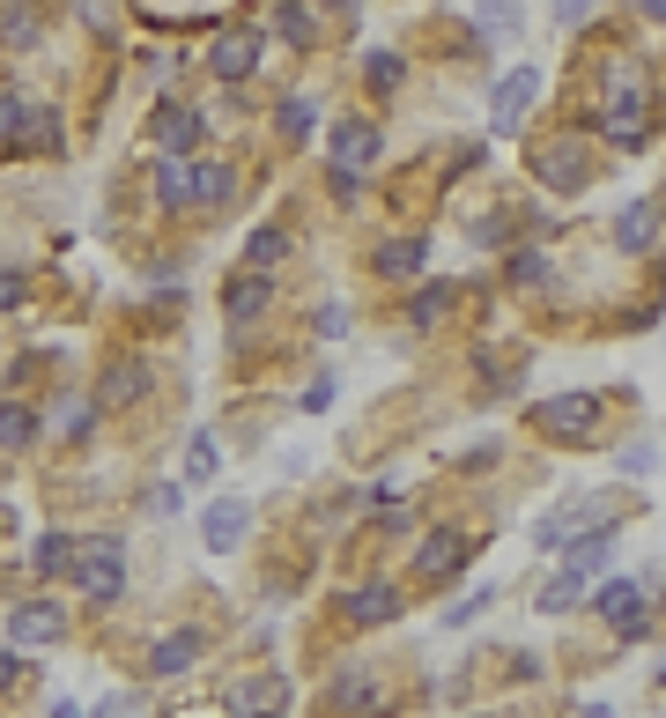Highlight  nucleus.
Returning a JSON list of instances; mask_svg holds the SVG:
<instances>
[{"label": "nucleus", "instance_id": "aec40b11", "mask_svg": "<svg viewBox=\"0 0 666 718\" xmlns=\"http://www.w3.org/2000/svg\"><path fill=\"white\" fill-rule=\"evenodd\" d=\"M274 126H282L289 141H311V134H319V104L311 97H282L274 104Z\"/></svg>", "mask_w": 666, "mask_h": 718}, {"label": "nucleus", "instance_id": "b1692460", "mask_svg": "<svg viewBox=\"0 0 666 718\" xmlns=\"http://www.w3.org/2000/svg\"><path fill=\"white\" fill-rule=\"evenodd\" d=\"M156 134H163V149H171V156H186L200 141V112H186V104H178V112H163V119H156Z\"/></svg>", "mask_w": 666, "mask_h": 718}, {"label": "nucleus", "instance_id": "473e14b6", "mask_svg": "<svg viewBox=\"0 0 666 718\" xmlns=\"http://www.w3.org/2000/svg\"><path fill=\"white\" fill-rule=\"evenodd\" d=\"M52 422H60V430H74V437H82V430H89V400H60V408H52Z\"/></svg>", "mask_w": 666, "mask_h": 718}, {"label": "nucleus", "instance_id": "a18cd8bd", "mask_svg": "<svg viewBox=\"0 0 666 718\" xmlns=\"http://www.w3.org/2000/svg\"><path fill=\"white\" fill-rule=\"evenodd\" d=\"M52 718H82V711H74V704H60V711H52Z\"/></svg>", "mask_w": 666, "mask_h": 718}, {"label": "nucleus", "instance_id": "423d86ee", "mask_svg": "<svg viewBox=\"0 0 666 718\" xmlns=\"http://www.w3.org/2000/svg\"><path fill=\"white\" fill-rule=\"evenodd\" d=\"M600 126H607V141H615V149L637 156V149H644V104H637V89H607V104H600Z\"/></svg>", "mask_w": 666, "mask_h": 718}, {"label": "nucleus", "instance_id": "20e7f679", "mask_svg": "<svg viewBox=\"0 0 666 718\" xmlns=\"http://www.w3.org/2000/svg\"><path fill=\"white\" fill-rule=\"evenodd\" d=\"M245 526H252V504H245V496H215V504L200 511V541L215 548V556H230V548L245 541Z\"/></svg>", "mask_w": 666, "mask_h": 718}, {"label": "nucleus", "instance_id": "393cba45", "mask_svg": "<svg viewBox=\"0 0 666 718\" xmlns=\"http://www.w3.org/2000/svg\"><path fill=\"white\" fill-rule=\"evenodd\" d=\"M578 600H585V578H578V570H563V578H556V585L541 593V615H570Z\"/></svg>", "mask_w": 666, "mask_h": 718}, {"label": "nucleus", "instance_id": "bb28decb", "mask_svg": "<svg viewBox=\"0 0 666 718\" xmlns=\"http://www.w3.org/2000/svg\"><path fill=\"white\" fill-rule=\"evenodd\" d=\"M274 30H282V38H289V45H311V8H304V0H282V15H274Z\"/></svg>", "mask_w": 666, "mask_h": 718}, {"label": "nucleus", "instance_id": "a19ab883", "mask_svg": "<svg viewBox=\"0 0 666 718\" xmlns=\"http://www.w3.org/2000/svg\"><path fill=\"white\" fill-rule=\"evenodd\" d=\"M592 15V0H556V23H585Z\"/></svg>", "mask_w": 666, "mask_h": 718}, {"label": "nucleus", "instance_id": "4be33fe9", "mask_svg": "<svg viewBox=\"0 0 666 718\" xmlns=\"http://www.w3.org/2000/svg\"><path fill=\"white\" fill-rule=\"evenodd\" d=\"M15 149H60V112L30 104V112H23V134H15Z\"/></svg>", "mask_w": 666, "mask_h": 718}, {"label": "nucleus", "instance_id": "7ed1b4c3", "mask_svg": "<svg viewBox=\"0 0 666 718\" xmlns=\"http://www.w3.org/2000/svg\"><path fill=\"white\" fill-rule=\"evenodd\" d=\"M533 97H541V67H511V75L496 82V97H489V126L496 134H518V119H526Z\"/></svg>", "mask_w": 666, "mask_h": 718}, {"label": "nucleus", "instance_id": "c03bdc74", "mask_svg": "<svg viewBox=\"0 0 666 718\" xmlns=\"http://www.w3.org/2000/svg\"><path fill=\"white\" fill-rule=\"evenodd\" d=\"M644 15H666V0H644Z\"/></svg>", "mask_w": 666, "mask_h": 718}, {"label": "nucleus", "instance_id": "4468645a", "mask_svg": "<svg viewBox=\"0 0 666 718\" xmlns=\"http://www.w3.org/2000/svg\"><path fill=\"white\" fill-rule=\"evenodd\" d=\"M141 393H148V371H141V363H112V371H104V386H97L104 408H134Z\"/></svg>", "mask_w": 666, "mask_h": 718}, {"label": "nucleus", "instance_id": "a211bd4d", "mask_svg": "<svg viewBox=\"0 0 666 718\" xmlns=\"http://www.w3.org/2000/svg\"><path fill=\"white\" fill-rule=\"evenodd\" d=\"M23 445H38V415L23 400H0V452H23Z\"/></svg>", "mask_w": 666, "mask_h": 718}, {"label": "nucleus", "instance_id": "cd10ccee", "mask_svg": "<svg viewBox=\"0 0 666 718\" xmlns=\"http://www.w3.org/2000/svg\"><path fill=\"white\" fill-rule=\"evenodd\" d=\"M230 186H237V178L222 171V163H193V200H208V208H215V200H230Z\"/></svg>", "mask_w": 666, "mask_h": 718}, {"label": "nucleus", "instance_id": "37998d69", "mask_svg": "<svg viewBox=\"0 0 666 718\" xmlns=\"http://www.w3.org/2000/svg\"><path fill=\"white\" fill-rule=\"evenodd\" d=\"M578 718H615V711H607V704H592V711H578Z\"/></svg>", "mask_w": 666, "mask_h": 718}, {"label": "nucleus", "instance_id": "39448f33", "mask_svg": "<svg viewBox=\"0 0 666 718\" xmlns=\"http://www.w3.org/2000/svg\"><path fill=\"white\" fill-rule=\"evenodd\" d=\"M467 556H474L467 534H430V541L415 548V578H422V585H444V578H459Z\"/></svg>", "mask_w": 666, "mask_h": 718}, {"label": "nucleus", "instance_id": "72a5a7b5", "mask_svg": "<svg viewBox=\"0 0 666 718\" xmlns=\"http://www.w3.org/2000/svg\"><path fill=\"white\" fill-rule=\"evenodd\" d=\"M511 282H518V289H526V282H548V260H541V252H518V260H511Z\"/></svg>", "mask_w": 666, "mask_h": 718}, {"label": "nucleus", "instance_id": "5701e85b", "mask_svg": "<svg viewBox=\"0 0 666 718\" xmlns=\"http://www.w3.org/2000/svg\"><path fill=\"white\" fill-rule=\"evenodd\" d=\"M156 193L171 200V208H186V200H193V163H186V156H163V163H156Z\"/></svg>", "mask_w": 666, "mask_h": 718}, {"label": "nucleus", "instance_id": "c85d7f7f", "mask_svg": "<svg viewBox=\"0 0 666 718\" xmlns=\"http://www.w3.org/2000/svg\"><path fill=\"white\" fill-rule=\"evenodd\" d=\"M245 260H252V267H274V260H289V237H282V230H252Z\"/></svg>", "mask_w": 666, "mask_h": 718}, {"label": "nucleus", "instance_id": "de8ad7c7", "mask_svg": "<svg viewBox=\"0 0 666 718\" xmlns=\"http://www.w3.org/2000/svg\"><path fill=\"white\" fill-rule=\"evenodd\" d=\"M245 718H274V711H245Z\"/></svg>", "mask_w": 666, "mask_h": 718}, {"label": "nucleus", "instance_id": "2eb2a0df", "mask_svg": "<svg viewBox=\"0 0 666 718\" xmlns=\"http://www.w3.org/2000/svg\"><path fill=\"white\" fill-rule=\"evenodd\" d=\"M422 260H430V245H422V237H393V245H378V274H385V282L422 274Z\"/></svg>", "mask_w": 666, "mask_h": 718}, {"label": "nucleus", "instance_id": "4c0bfd02", "mask_svg": "<svg viewBox=\"0 0 666 718\" xmlns=\"http://www.w3.org/2000/svg\"><path fill=\"white\" fill-rule=\"evenodd\" d=\"M482 23H489V30H511L518 8H511V0H482Z\"/></svg>", "mask_w": 666, "mask_h": 718}, {"label": "nucleus", "instance_id": "f8f14e48", "mask_svg": "<svg viewBox=\"0 0 666 718\" xmlns=\"http://www.w3.org/2000/svg\"><path fill=\"white\" fill-rule=\"evenodd\" d=\"M533 178L556 186V193H578V186H585V163H578V149H541L533 156Z\"/></svg>", "mask_w": 666, "mask_h": 718}, {"label": "nucleus", "instance_id": "e433bc0d", "mask_svg": "<svg viewBox=\"0 0 666 718\" xmlns=\"http://www.w3.org/2000/svg\"><path fill=\"white\" fill-rule=\"evenodd\" d=\"M30 297V282H23V274H15V267H8V274H0V312H15V304H23Z\"/></svg>", "mask_w": 666, "mask_h": 718}, {"label": "nucleus", "instance_id": "6ab92c4d", "mask_svg": "<svg viewBox=\"0 0 666 718\" xmlns=\"http://www.w3.org/2000/svg\"><path fill=\"white\" fill-rule=\"evenodd\" d=\"M74 556H82V548H74L67 534H45V541L30 548V570H38V578H67V570H74Z\"/></svg>", "mask_w": 666, "mask_h": 718}, {"label": "nucleus", "instance_id": "ea45409f", "mask_svg": "<svg viewBox=\"0 0 666 718\" xmlns=\"http://www.w3.org/2000/svg\"><path fill=\"white\" fill-rule=\"evenodd\" d=\"M326 400H334V378H311V393H304V415H319Z\"/></svg>", "mask_w": 666, "mask_h": 718}, {"label": "nucleus", "instance_id": "f03ea898", "mask_svg": "<svg viewBox=\"0 0 666 718\" xmlns=\"http://www.w3.org/2000/svg\"><path fill=\"white\" fill-rule=\"evenodd\" d=\"M592 608L615 622V637H622V644H637L644 630H652V622H644V585H637V578H607V585L592 593Z\"/></svg>", "mask_w": 666, "mask_h": 718}, {"label": "nucleus", "instance_id": "1a4fd4ad", "mask_svg": "<svg viewBox=\"0 0 666 718\" xmlns=\"http://www.w3.org/2000/svg\"><path fill=\"white\" fill-rule=\"evenodd\" d=\"M252 60H260V30H230V38H215V75L222 82H245Z\"/></svg>", "mask_w": 666, "mask_h": 718}, {"label": "nucleus", "instance_id": "0eeeda50", "mask_svg": "<svg viewBox=\"0 0 666 718\" xmlns=\"http://www.w3.org/2000/svg\"><path fill=\"white\" fill-rule=\"evenodd\" d=\"M533 422H548L556 437H585L592 422H600V400H592V393H556V400L533 408Z\"/></svg>", "mask_w": 666, "mask_h": 718}, {"label": "nucleus", "instance_id": "6e6552de", "mask_svg": "<svg viewBox=\"0 0 666 718\" xmlns=\"http://www.w3.org/2000/svg\"><path fill=\"white\" fill-rule=\"evenodd\" d=\"M8 637L15 644H52L60 637V608H52V600H23V608L8 615Z\"/></svg>", "mask_w": 666, "mask_h": 718}, {"label": "nucleus", "instance_id": "412c9836", "mask_svg": "<svg viewBox=\"0 0 666 718\" xmlns=\"http://www.w3.org/2000/svg\"><path fill=\"white\" fill-rule=\"evenodd\" d=\"M348 615H356V622H393L400 615V593H393V585H363V593H348Z\"/></svg>", "mask_w": 666, "mask_h": 718}, {"label": "nucleus", "instance_id": "58836bf2", "mask_svg": "<svg viewBox=\"0 0 666 718\" xmlns=\"http://www.w3.org/2000/svg\"><path fill=\"white\" fill-rule=\"evenodd\" d=\"M319 334H326V341H341V334H348V312H341V304H326V312H319Z\"/></svg>", "mask_w": 666, "mask_h": 718}, {"label": "nucleus", "instance_id": "f704fd0d", "mask_svg": "<svg viewBox=\"0 0 666 718\" xmlns=\"http://www.w3.org/2000/svg\"><path fill=\"white\" fill-rule=\"evenodd\" d=\"M652 467H659V452L644 445V437L637 445H622V474H652Z\"/></svg>", "mask_w": 666, "mask_h": 718}, {"label": "nucleus", "instance_id": "f3484780", "mask_svg": "<svg viewBox=\"0 0 666 718\" xmlns=\"http://www.w3.org/2000/svg\"><path fill=\"white\" fill-rule=\"evenodd\" d=\"M230 319H260V312H267L274 304V289H267V274H237V282H230Z\"/></svg>", "mask_w": 666, "mask_h": 718}, {"label": "nucleus", "instance_id": "c756f323", "mask_svg": "<svg viewBox=\"0 0 666 718\" xmlns=\"http://www.w3.org/2000/svg\"><path fill=\"white\" fill-rule=\"evenodd\" d=\"M208 474H215V437L193 430V445H186V482H208Z\"/></svg>", "mask_w": 666, "mask_h": 718}, {"label": "nucleus", "instance_id": "49530a36", "mask_svg": "<svg viewBox=\"0 0 666 718\" xmlns=\"http://www.w3.org/2000/svg\"><path fill=\"white\" fill-rule=\"evenodd\" d=\"M334 8H348V15H356V0H334Z\"/></svg>", "mask_w": 666, "mask_h": 718}, {"label": "nucleus", "instance_id": "7c9ffc66", "mask_svg": "<svg viewBox=\"0 0 666 718\" xmlns=\"http://www.w3.org/2000/svg\"><path fill=\"white\" fill-rule=\"evenodd\" d=\"M489 600H496L489 585H474V600H459V608H452V615H444V630H467V622L482 615V608H489Z\"/></svg>", "mask_w": 666, "mask_h": 718}, {"label": "nucleus", "instance_id": "c9c22d12", "mask_svg": "<svg viewBox=\"0 0 666 718\" xmlns=\"http://www.w3.org/2000/svg\"><path fill=\"white\" fill-rule=\"evenodd\" d=\"M23 112H30L23 97H0V141H15V134H23Z\"/></svg>", "mask_w": 666, "mask_h": 718}, {"label": "nucleus", "instance_id": "2f4dec72", "mask_svg": "<svg viewBox=\"0 0 666 718\" xmlns=\"http://www.w3.org/2000/svg\"><path fill=\"white\" fill-rule=\"evenodd\" d=\"M370 82H378V89H400V52H370Z\"/></svg>", "mask_w": 666, "mask_h": 718}, {"label": "nucleus", "instance_id": "dca6fc26", "mask_svg": "<svg viewBox=\"0 0 666 718\" xmlns=\"http://www.w3.org/2000/svg\"><path fill=\"white\" fill-rule=\"evenodd\" d=\"M607 556H615V519H600L585 541L570 548V570H578V578H592V570H607Z\"/></svg>", "mask_w": 666, "mask_h": 718}, {"label": "nucleus", "instance_id": "a878e982", "mask_svg": "<svg viewBox=\"0 0 666 718\" xmlns=\"http://www.w3.org/2000/svg\"><path fill=\"white\" fill-rule=\"evenodd\" d=\"M452 312V282H422L415 289V326H437Z\"/></svg>", "mask_w": 666, "mask_h": 718}, {"label": "nucleus", "instance_id": "9d476101", "mask_svg": "<svg viewBox=\"0 0 666 718\" xmlns=\"http://www.w3.org/2000/svg\"><path fill=\"white\" fill-rule=\"evenodd\" d=\"M652 237H659V208H652V200H630V208L615 215V245L622 252H652Z\"/></svg>", "mask_w": 666, "mask_h": 718}, {"label": "nucleus", "instance_id": "ddd939ff", "mask_svg": "<svg viewBox=\"0 0 666 718\" xmlns=\"http://www.w3.org/2000/svg\"><path fill=\"white\" fill-rule=\"evenodd\" d=\"M200 659V630H178V637H156L148 652V674H186Z\"/></svg>", "mask_w": 666, "mask_h": 718}, {"label": "nucleus", "instance_id": "f257e3e1", "mask_svg": "<svg viewBox=\"0 0 666 718\" xmlns=\"http://www.w3.org/2000/svg\"><path fill=\"white\" fill-rule=\"evenodd\" d=\"M74 585L89 600H119L126 593V556L119 541H82V556H74Z\"/></svg>", "mask_w": 666, "mask_h": 718}, {"label": "nucleus", "instance_id": "79ce46f5", "mask_svg": "<svg viewBox=\"0 0 666 718\" xmlns=\"http://www.w3.org/2000/svg\"><path fill=\"white\" fill-rule=\"evenodd\" d=\"M15 674H23V659H15V652H8V644H0V689H8V682H15Z\"/></svg>", "mask_w": 666, "mask_h": 718}, {"label": "nucleus", "instance_id": "9b49d317", "mask_svg": "<svg viewBox=\"0 0 666 718\" xmlns=\"http://www.w3.org/2000/svg\"><path fill=\"white\" fill-rule=\"evenodd\" d=\"M370 156H378V126H363V119H348L341 134H334V171H363Z\"/></svg>", "mask_w": 666, "mask_h": 718}]
</instances>
